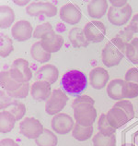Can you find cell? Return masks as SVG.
Here are the masks:
<instances>
[{"label":"cell","instance_id":"cell-1","mask_svg":"<svg viewBox=\"0 0 138 146\" xmlns=\"http://www.w3.org/2000/svg\"><path fill=\"white\" fill-rule=\"evenodd\" d=\"M95 101L89 95L76 97L72 103L74 117L78 124L90 127L97 119V109L94 107Z\"/></svg>","mask_w":138,"mask_h":146},{"label":"cell","instance_id":"cell-2","mask_svg":"<svg viewBox=\"0 0 138 146\" xmlns=\"http://www.w3.org/2000/svg\"><path fill=\"white\" fill-rule=\"evenodd\" d=\"M61 85L66 94L78 97L87 86V76L78 70H68L62 77Z\"/></svg>","mask_w":138,"mask_h":146},{"label":"cell","instance_id":"cell-3","mask_svg":"<svg viewBox=\"0 0 138 146\" xmlns=\"http://www.w3.org/2000/svg\"><path fill=\"white\" fill-rule=\"evenodd\" d=\"M126 47L127 44L117 37L109 41L103 48L101 54L102 63L104 66L108 68L118 66L125 56Z\"/></svg>","mask_w":138,"mask_h":146},{"label":"cell","instance_id":"cell-4","mask_svg":"<svg viewBox=\"0 0 138 146\" xmlns=\"http://www.w3.org/2000/svg\"><path fill=\"white\" fill-rule=\"evenodd\" d=\"M68 96L63 90H53L50 97L46 101L45 111L48 115L55 116L62 111L68 102Z\"/></svg>","mask_w":138,"mask_h":146},{"label":"cell","instance_id":"cell-5","mask_svg":"<svg viewBox=\"0 0 138 146\" xmlns=\"http://www.w3.org/2000/svg\"><path fill=\"white\" fill-rule=\"evenodd\" d=\"M9 71L11 77L20 83H29L32 78V71L30 68V64L23 58L14 60Z\"/></svg>","mask_w":138,"mask_h":146},{"label":"cell","instance_id":"cell-6","mask_svg":"<svg viewBox=\"0 0 138 146\" xmlns=\"http://www.w3.org/2000/svg\"><path fill=\"white\" fill-rule=\"evenodd\" d=\"M1 110L7 109L11 114H13L16 117L17 121L21 120L26 114V106L24 104L17 101L15 98L10 97L5 91H1V104H0Z\"/></svg>","mask_w":138,"mask_h":146},{"label":"cell","instance_id":"cell-7","mask_svg":"<svg viewBox=\"0 0 138 146\" xmlns=\"http://www.w3.org/2000/svg\"><path fill=\"white\" fill-rule=\"evenodd\" d=\"M43 126L35 117H25L20 123V131L28 139L36 140L43 132Z\"/></svg>","mask_w":138,"mask_h":146},{"label":"cell","instance_id":"cell-8","mask_svg":"<svg viewBox=\"0 0 138 146\" xmlns=\"http://www.w3.org/2000/svg\"><path fill=\"white\" fill-rule=\"evenodd\" d=\"M83 30L87 40L90 43H101L104 40L106 35V27L101 21H90L85 25Z\"/></svg>","mask_w":138,"mask_h":146},{"label":"cell","instance_id":"cell-9","mask_svg":"<svg viewBox=\"0 0 138 146\" xmlns=\"http://www.w3.org/2000/svg\"><path fill=\"white\" fill-rule=\"evenodd\" d=\"M132 14L133 9L129 4L124 7H120V9L112 6L110 7L108 10V19L112 24L115 26H122L126 24L130 21Z\"/></svg>","mask_w":138,"mask_h":146},{"label":"cell","instance_id":"cell-10","mask_svg":"<svg viewBox=\"0 0 138 146\" xmlns=\"http://www.w3.org/2000/svg\"><path fill=\"white\" fill-rule=\"evenodd\" d=\"M51 126L53 130L60 135H64L70 131H72L75 127V122L73 117L69 115L64 113H59L53 116Z\"/></svg>","mask_w":138,"mask_h":146},{"label":"cell","instance_id":"cell-11","mask_svg":"<svg viewBox=\"0 0 138 146\" xmlns=\"http://www.w3.org/2000/svg\"><path fill=\"white\" fill-rule=\"evenodd\" d=\"M26 11L30 16L45 15L46 17L52 18L57 14V7L50 2H32L26 7Z\"/></svg>","mask_w":138,"mask_h":146},{"label":"cell","instance_id":"cell-12","mask_svg":"<svg viewBox=\"0 0 138 146\" xmlns=\"http://www.w3.org/2000/svg\"><path fill=\"white\" fill-rule=\"evenodd\" d=\"M127 82L122 79H114L107 85V94L112 100L121 101L126 98Z\"/></svg>","mask_w":138,"mask_h":146},{"label":"cell","instance_id":"cell-13","mask_svg":"<svg viewBox=\"0 0 138 146\" xmlns=\"http://www.w3.org/2000/svg\"><path fill=\"white\" fill-rule=\"evenodd\" d=\"M11 33L15 40L24 42L33 36V28L28 21H18L11 29Z\"/></svg>","mask_w":138,"mask_h":146},{"label":"cell","instance_id":"cell-14","mask_svg":"<svg viewBox=\"0 0 138 146\" xmlns=\"http://www.w3.org/2000/svg\"><path fill=\"white\" fill-rule=\"evenodd\" d=\"M60 18L66 23L75 25L78 24L82 19V13L76 5L68 3L64 5L60 9Z\"/></svg>","mask_w":138,"mask_h":146},{"label":"cell","instance_id":"cell-15","mask_svg":"<svg viewBox=\"0 0 138 146\" xmlns=\"http://www.w3.org/2000/svg\"><path fill=\"white\" fill-rule=\"evenodd\" d=\"M110 80L108 71L101 67L93 68L89 73V83L96 90H102Z\"/></svg>","mask_w":138,"mask_h":146},{"label":"cell","instance_id":"cell-16","mask_svg":"<svg viewBox=\"0 0 138 146\" xmlns=\"http://www.w3.org/2000/svg\"><path fill=\"white\" fill-rule=\"evenodd\" d=\"M106 116H107V119H108L110 125L115 129L122 128V126L130 121L127 114H126L124 110H122L121 108H118V107H115V106H113L112 108H110L108 111Z\"/></svg>","mask_w":138,"mask_h":146},{"label":"cell","instance_id":"cell-17","mask_svg":"<svg viewBox=\"0 0 138 146\" xmlns=\"http://www.w3.org/2000/svg\"><path fill=\"white\" fill-rule=\"evenodd\" d=\"M41 46L45 50L46 52L50 54L56 53L63 47L64 44V37L60 34H57L55 32L50 33L48 36L43 38V40H41Z\"/></svg>","mask_w":138,"mask_h":146},{"label":"cell","instance_id":"cell-18","mask_svg":"<svg viewBox=\"0 0 138 146\" xmlns=\"http://www.w3.org/2000/svg\"><path fill=\"white\" fill-rule=\"evenodd\" d=\"M51 94V84L43 80H37L30 87V94L36 101H47Z\"/></svg>","mask_w":138,"mask_h":146},{"label":"cell","instance_id":"cell-19","mask_svg":"<svg viewBox=\"0 0 138 146\" xmlns=\"http://www.w3.org/2000/svg\"><path fill=\"white\" fill-rule=\"evenodd\" d=\"M59 77V70L55 66L47 64L39 68L35 73V78L38 80H43L49 84H53Z\"/></svg>","mask_w":138,"mask_h":146},{"label":"cell","instance_id":"cell-20","mask_svg":"<svg viewBox=\"0 0 138 146\" xmlns=\"http://www.w3.org/2000/svg\"><path fill=\"white\" fill-rule=\"evenodd\" d=\"M68 38L72 45L76 48L87 47L89 44V42L86 38L84 30L79 27L72 28L68 33Z\"/></svg>","mask_w":138,"mask_h":146},{"label":"cell","instance_id":"cell-21","mask_svg":"<svg viewBox=\"0 0 138 146\" xmlns=\"http://www.w3.org/2000/svg\"><path fill=\"white\" fill-rule=\"evenodd\" d=\"M108 10V1L106 0H93L87 5V12L93 19H101Z\"/></svg>","mask_w":138,"mask_h":146},{"label":"cell","instance_id":"cell-22","mask_svg":"<svg viewBox=\"0 0 138 146\" xmlns=\"http://www.w3.org/2000/svg\"><path fill=\"white\" fill-rule=\"evenodd\" d=\"M0 83H1V87L3 88V90L7 94L14 93V92L20 89L23 84H24V83H20L17 80H15L11 77L9 71L1 72V74H0Z\"/></svg>","mask_w":138,"mask_h":146},{"label":"cell","instance_id":"cell-23","mask_svg":"<svg viewBox=\"0 0 138 146\" xmlns=\"http://www.w3.org/2000/svg\"><path fill=\"white\" fill-rule=\"evenodd\" d=\"M16 117L9 111L4 110L0 113V131L1 133H9L13 129L16 124Z\"/></svg>","mask_w":138,"mask_h":146},{"label":"cell","instance_id":"cell-24","mask_svg":"<svg viewBox=\"0 0 138 146\" xmlns=\"http://www.w3.org/2000/svg\"><path fill=\"white\" fill-rule=\"evenodd\" d=\"M30 56L35 61H38L39 63L43 64L48 62L51 59V54L46 52L43 48L41 41L34 43L32 46L30 47Z\"/></svg>","mask_w":138,"mask_h":146},{"label":"cell","instance_id":"cell-25","mask_svg":"<svg viewBox=\"0 0 138 146\" xmlns=\"http://www.w3.org/2000/svg\"><path fill=\"white\" fill-rule=\"evenodd\" d=\"M15 21L14 10L9 6L3 5L0 7V27L1 29H7L10 27Z\"/></svg>","mask_w":138,"mask_h":146},{"label":"cell","instance_id":"cell-26","mask_svg":"<svg viewBox=\"0 0 138 146\" xmlns=\"http://www.w3.org/2000/svg\"><path fill=\"white\" fill-rule=\"evenodd\" d=\"M93 127H83L76 123L74 129L72 130V136L78 141H86L89 140L93 134Z\"/></svg>","mask_w":138,"mask_h":146},{"label":"cell","instance_id":"cell-27","mask_svg":"<svg viewBox=\"0 0 138 146\" xmlns=\"http://www.w3.org/2000/svg\"><path fill=\"white\" fill-rule=\"evenodd\" d=\"M35 143L38 146H56L58 143V139L53 131L44 129L43 134L35 140Z\"/></svg>","mask_w":138,"mask_h":146},{"label":"cell","instance_id":"cell-28","mask_svg":"<svg viewBox=\"0 0 138 146\" xmlns=\"http://www.w3.org/2000/svg\"><path fill=\"white\" fill-rule=\"evenodd\" d=\"M14 50L13 42L5 33H1L0 36V56L1 57L9 56Z\"/></svg>","mask_w":138,"mask_h":146},{"label":"cell","instance_id":"cell-29","mask_svg":"<svg viewBox=\"0 0 138 146\" xmlns=\"http://www.w3.org/2000/svg\"><path fill=\"white\" fill-rule=\"evenodd\" d=\"M125 56L133 64L138 65V38H133L127 44Z\"/></svg>","mask_w":138,"mask_h":146},{"label":"cell","instance_id":"cell-30","mask_svg":"<svg viewBox=\"0 0 138 146\" xmlns=\"http://www.w3.org/2000/svg\"><path fill=\"white\" fill-rule=\"evenodd\" d=\"M98 129L99 132L106 136H112L116 131V129L110 125L108 119H107L106 114H101L99 117L98 120Z\"/></svg>","mask_w":138,"mask_h":146},{"label":"cell","instance_id":"cell-31","mask_svg":"<svg viewBox=\"0 0 138 146\" xmlns=\"http://www.w3.org/2000/svg\"><path fill=\"white\" fill-rule=\"evenodd\" d=\"M94 146H116V137L115 134L112 136H106L99 132L93 137Z\"/></svg>","mask_w":138,"mask_h":146},{"label":"cell","instance_id":"cell-32","mask_svg":"<svg viewBox=\"0 0 138 146\" xmlns=\"http://www.w3.org/2000/svg\"><path fill=\"white\" fill-rule=\"evenodd\" d=\"M55 31L53 29V26L49 22H45V23L38 25L33 32V38L35 39H41L43 40V38L48 36L50 33H53Z\"/></svg>","mask_w":138,"mask_h":146},{"label":"cell","instance_id":"cell-33","mask_svg":"<svg viewBox=\"0 0 138 146\" xmlns=\"http://www.w3.org/2000/svg\"><path fill=\"white\" fill-rule=\"evenodd\" d=\"M114 106L118 107V108H121L122 110H124V112L127 114V116H128L130 120L135 117V109H133V106L129 100L124 99V100H121V101H118L114 105Z\"/></svg>","mask_w":138,"mask_h":146},{"label":"cell","instance_id":"cell-34","mask_svg":"<svg viewBox=\"0 0 138 146\" xmlns=\"http://www.w3.org/2000/svg\"><path fill=\"white\" fill-rule=\"evenodd\" d=\"M133 33L132 29L130 28V26H126L125 28H124L119 33L116 34V36L115 37H117L119 38V39H121L122 41H124L125 44H129L130 42H131L133 40Z\"/></svg>","mask_w":138,"mask_h":146},{"label":"cell","instance_id":"cell-35","mask_svg":"<svg viewBox=\"0 0 138 146\" xmlns=\"http://www.w3.org/2000/svg\"><path fill=\"white\" fill-rule=\"evenodd\" d=\"M29 92H30L29 83H24L20 89H18L16 92L11 93V94H9L10 97L15 98V99H23L27 97V95L29 94Z\"/></svg>","mask_w":138,"mask_h":146},{"label":"cell","instance_id":"cell-36","mask_svg":"<svg viewBox=\"0 0 138 146\" xmlns=\"http://www.w3.org/2000/svg\"><path fill=\"white\" fill-rule=\"evenodd\" d=\"M124 80L138 84V68H131L126 71L124 75Z\"/></svg>","mask_w":138,"mask_h":146},{"label":"cell","instance_id":"cell-37","mask_svg":"<svg viewBox=\"0 0 138 146\" xmlns=\"http://www.w3.org/2000/svg\"><path fill=\"white\" fill-rule=\"evenodd\" d=\"M130 28L132 29V31L135 33H138V13L133 15V17L132 18L131 21H130Z\"/></svg>","mask_w":138,"mask_h":146},{"label":"cell","instance_id":"cell-38","mask_svg":"<svg viewBox=\"0 0 138 146\" xmlns=\"http://www.w3.org/2000/svg\"><path fill=\"white\" fill-rule=\"evenodd\" d=\"M110 4L112 7L120 9V7H124L128 5V1L127 0H110Z\"/></svg>","mask_w":138,"mask_h":146},{"label":"cell","instance_id":"cell-39","mask_svg":"<svg viewBox=\"0 0 138 146\" xmlns=\"http://www.w3.org/2000/svg\"><path fill=\"white\" fill-rule=\"evenodd\" d=\"M0 146H20L14 140L10 139V138H6V139L1 140Z\"/></svg>","mask_w":138,"mask_h":146},{"label":"cell","instance_id":"cell-40","mask_svg":"<svg viewBox=\"0 0 138 146\" xmlns=\"http://www.w3.org/2000/svg\"><path fill=\"white\" fill-rule=\"evenodd\" d=\"M14 3L16 4V5H18V6H20V7H23V6H26V5H28V4L30 3L29 1H18V0H15Z\"/></svg>","mask_w":138,"mask_h":146},{"label":"cell","instance_id":"cell-41","mask_svg":"<svg viewBox=\"0 0 138 146\" xmlns=\"http://www.w3.org/2000/svg\"><path fill=\"white\" fill-rule=\"evenodd\" d=\"M122 146H133V144H130V143H125V144H124Z\"/></svg>","mask_w":138,"mask_h":146}]
</instances>
